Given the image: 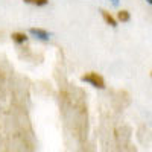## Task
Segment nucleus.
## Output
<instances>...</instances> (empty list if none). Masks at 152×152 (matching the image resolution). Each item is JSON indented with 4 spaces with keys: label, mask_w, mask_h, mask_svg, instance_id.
I'll return each mask as SVG.
<instances>
[{
    "label": "nucleus",
    "mask_w": 152,
    "mask_h": 152,
    "mask_svg": "<svg viewBox=\"0 0 152 152\" xmlns=\"http://www.w3.org/2000/svg\"><path fill=\"white\" fill-rule=\"evenodd\" d=\"M81 81L93 85L94 88H99V90H104V88H105V81H104V78H102L100 75L94 73V72H90V73L82 75V76H81Z\"/></svg>",
    "instance_id": "obj_1"
},
{
    "label": "nucleus",
    "mask_w": 152,
    "mask_h": 152,
    "mask_svg": "<svg viewBox=\"0 0 152 152\" xmlns=\"http://www.w3.org/2000/svg\"><path fill=\"white\" fill-rule=\"evenodd\" d=\"M29 34L38 41H49L50 40V34L41 28H31L29 29Z\"/></svg>",
    "instance_id": "obj_2"
},
{
    "label": "nucleus",
    "mask_w": 152,
    "mask_h": 152,
    "mask_svg": "<svg viewBox=\"0 0 152 152\" xmlns=\"http://www.w3.org/2000/svg\"><path fill=\"white\" fill-rule=\"evenodd\" d=\"M11 38H12V41L17 43V44H23V43L28 41V35L23 34V32H12Z\"/></svg>",
    "instance_id": "obj_3"
},
{
    "label": "nucleus",
    "mask_w": 152,
    "mask_h": 152,
    "mask_svg": "<svg viewBox=\"0 0 152 152\" xmlns=\"http://www.w3.org/2000/svg\"><path fill=\"white\" fill-rule=\"evenodd\" d=\"M100 14H102V17H104V20L107 21V24H110L111 28H116V26H117V20L114 18L110 12H107L105 9H100Z\"/></svg>",
    "instance_id": "obj_4"
},
{
    "label": "nucleus",
    "mask_w": 152,
    "mask_h": 152,
    "mask_svg": "<svg viewBox=\"0 0 152 152\" xmlns=\"http://www.w3.org/2000/svg\"><path fill=\"white\" fill-rule=\"evenodd\" d=\"M117 20L122 21V23H128V21L131 20V14H129L126 9H122V11L117 12Z\"/></svg>",
    "instance_id": "obj_5"
},
{
    "label": "nucleus",
    "mask_w": 152,
    "mask_h": 152,
    "mask_svg": "<svg viewBox=\"0 0 152 152\" xmlns=\"http://www.w3.org/2000/svg\"><path fill=\"white\" fill-rule=\"evenodd\" d=\"M49 3V0H34V5L37 6H46Z\"/></svg>",
    "instance_id": "obj_6"
},
{
    "label": "nucleus",
    "mask_w": 152,
    "mask_h": 152,
    "mask_svg": "<svg viewBox=\"0 0 152 152\" xmlns=\"http://www.w3.org/2000/svg\"><path fill=\"white\" fill-rule=\"evenodd\" d=\"M111 3H113V6H119L120 0H111Z\"/></svg>",
    "instance_id": "obj_7"
},
{
    "label": "nucleus",
    "mask_w": 152,
    "mask_h": 152,
    "mask_svg": "<svg viewBox=\"0 0 152 152\" xmlns=\"http://www.w3.org/2000/svg\"><path fill=\"white\" fill-rule=\"evenodd\" d=\"M24 3H34V0H23Z\"/></svg>",
    "instance_id": "obj_8"
},
{
    "label": "nucleus",
    "mask_w": 152,
    "mask_h": 152,
    "mask_svg": "<svg viewBox=\"0 0 152 152\" xmlns=\"http://www.w3.org/2000/svg\"><path fill=\"white\" fill-rule=\"evenodd\" d=\"M146 2H148L149 5H152V0H146Z\"/></svg>",
    "instance_id": "obj_9"
},
{
    "label": "nucleus",
    "mask_w": 152,
    "mask_h": 152,
    "mask_svg": "<svg viewBox=\"0 0 152 152\" xmlns=\"http://www.w3.org/2000/svg\"><path fill=\"white\" fill-rule=\"evenodd\" d=\"M151 78H152V70H151Z\"/></svg>",
    "instance_id": "obj_10"
}]
</instances>
